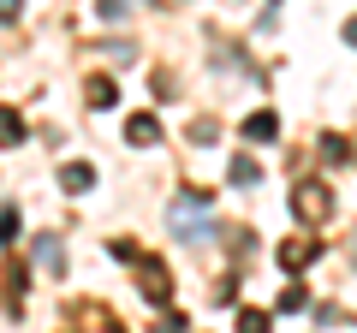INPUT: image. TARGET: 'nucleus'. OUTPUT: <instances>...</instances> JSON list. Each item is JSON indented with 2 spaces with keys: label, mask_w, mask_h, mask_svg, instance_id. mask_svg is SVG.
Segmentation results:
<instances>
[{
  "label": "nucleus",
  "mask_w": 357,
  "mask_h": 333,
  "mask_svg": "<svg viewBox=\"0 0 357 333\" xmlns=\"http://www.w3.org/2000/svg\"><path fill=\"white\" fill-rule=\"evenodd\" d=\"M292 208H298V220H310V226H316V220L333 215V191L310 179V185H298V191H292Z\"/></svg>",
  "instance_id": "f257e3e1"
},
{
  "label": "nucleus",
  "mask_w": 357,
  "mask_h": 333,
  "mask_svg": "<svg viewBox=\"0 0 357 333\" xmlns=\"http://www.w3.org/2000/svg\"><path fill=\"white\" fill-rule=\"evenodd\" d=\"M0 143H24V119L13 107H0Z\"/></svg>",
  "instance_id": "1a4fd4ad"
},
{
  "label": "nucleus",
  "mask_w": 357,
  "mask_h": 333,
  "mask_svg": "<svg viewBox=\"0 0 357 333\" xmlns=\"http://www.w3.org/2000/svg\"><path fill=\"white\" fill-rule=\"evenodd\" d=\"M274 131H280L274 114H250V119H244V137H250V143H274Z\"/></svg>",
  "instance_id": "0eeeda50"
},
{
  "label": "nucleus",
  "mask_w": 357,
  "mask_h": 333,
  "mask_svg": "<svg viewBox=\"0 0 357 333\" xmlns=\"http://www.w3.org/2000/svg\"><path fill=\"white\" fill-rule=\"evenodd\" d=\"M119 90H114V77H89V107H114Z\"/></svg>",
  "instance_id": "6e6552de"
},
{
  "label": "nucleus",
  "mask_w": 357,
  "mask_h": 333,
  "mask_svg": "<svg viewBox=\"0 0 357 333\" xmlns=\"http://www.w3.org/2000/svg\"><path fill=\"white\" fill-rule=\"evenodd\" d=\"M321 256L316 238H298V244H280V268H310V262Z\"/></svg>",
  "instance_id": "39448f33"
},
{
  "label": "nucleus",
  "mask_w": 357,
  "mask_h": 333,
  "mask_svg": "<svg viewBox=\"0 0 357 333\" xmlns=\"http://www.w3.org/2000/svg\"><path fill=\"white\" fill-rule=\"evenodd\" d=\"M36 262H42V268H60V244L42 238V244H36Z\"/></svg>",
  "instance_id": "f8f14e48"
},
{
  "label": "nucleus",
  "mask_w": 357,
  "mask_h": 333,
  "mask_svg": "<svg viewBox=\"0 0 357 333\" xmlns=\"http://www.w3.org/2000/svg\"><path fill=\"white\" fill-rule=\"evenodd\" d=\"M232 185H256V161L238 155V161H232Z\"/></svg>",
  "instance_id": "ddd939ff"
},
{
  "label": "nucleus",
  "mask_w": 357,
  "mask_h": 333,
  "mask_svg": "<svg viewBox=\"0 0 357 333\" xmlns=\"http://www.w3.org/2000/svg\"><path fill=\"white\" fill-rule=\"evenodd\" d=\"M321 155H328V161H345L351 149H345V137H321Z\"/></svg>",
  "instance_id": "4468645a"
},
{
  "label": "nucleus",
  "mask_w": 357,
  "mask_h": 333,
  "mask_svg": "<svg viewBox=\"0 0 357 333\" xmlns=\"http://www.w3.org/2000/svg\"><path fill=\"white\" fill-rule=\"evenodd\" d=\"M345 42H351V48H357V18H351V24H345Z\"/></svg>",
  "instance_id": "a211bd4d"
},
{
  "label": "nucleus",
  "mask_w": 357,
  "mask_h": 333,
  "mask_svg": "<svg viewBox=\"0 0 357 333\" xmlns=\"http://www.w3.org/2000/svg\"><path fill=\"white\" fill-rule=\"evenodd\" d=\"M238 333H268V316L262 309H238Z\"/></svg>",
  "instance_id": "9d476101"
},
{
  "label": "nucleus",
  "mask_w": 357,
  "mask_h": 333,
  "mask_svg": "<svg viewBox=\"0 0 357 333\" xmlns=\"http://www.w3.org/2000/svg\"><path fill=\"white\" fill-rule=\"evenodd\" d=\"M203 208H208V191L178 196V203H173V226H178V232H191V238H208V220H203Z\"/></svg>",
  "instance_id": "f03ea898"
},
{
  "label": "nucleus",
  "mask_w": 357,
  "mask_h": 333,
  "mask_svg": "<svg viewBox=\"0 0 357 333\" xmlns=\"http://www.w3.org/2000/svg\"><path fill=\"white\" fill-rule=\"evenodd\" d=\"M155 333H185V316H161V321H155Z\"/></svg>",
  "instance_id": "dca6fc26"
},
{
  "label": "nucleus",
  "mask_w": 357,
  "mask_h": 333,
  "mask_svg": "<svg viewBox=\"0 0 357 333\" xmlns=\"http://www.w3.org/2000/svg\"><path fill=\"white\" fill-rule=\"evenodd\" d=\"M60 185H66L72 196L96 191V166H89V161H66V166H60Z\"/></svg>",
  "instance_id": "20e7f679"
},
{
  "label": "nucleus",
  "mask_w": 357,
  "mask_h": 333,
  "mask_svg": "<svg viewBox=\"0 0 357 333\" xmlns=\"http://www.w3.org/2000/svg\"><path fill=\"white\" fill-rule=\"evenodd\" d=\"M137 280H143V297H149V304H167V297H173V286H167V268L155 256H143L137 262Z\"/></svg>",
  "instance_id": "7ed1b4c3"
},
{
  "label": "nucleus",
  "mask_w": 357,
  "mask_h": 333,
  "mask_svg": "<svg viewBox=\"0 0 357 333\" xmlns=\"http://www.w3.org/2000/svg\"><path fill=\"white\" fill-rule=\"evenodd\" d=\"M304 304H310L304 286H286V292H280V309H286V316H292V309H304Z\"/></svg>",
  "instance_id": "9b49d317"
},
{
  "label": "nucleus",
  "mask_w": 357,
  "mask_h": 333,
  "mask_svg": "<svg viewBox=\"0 0 357 333\" xmlns=\"http://www.w3.org/2000/svg\"><path fill=\"white\" fill-rule=\"evenodd\" d=\"M18 13H24V6H18V0H0V18H6V24H13Z\"/></svg>",
  "instance_id": "f3484780"
},
{
  "label": "nucleus",
  "mask_w": 357,
  "mask_h": 333,
  "mask_svg": "<svg viewBox=\"0 0 357 333\" xmlns=\"http://www.w3.org/2000/svg\"><path fill=\"white\" fill-rule=\"evenodd\" d=\"M126 137L137 143V149H149V143H161V125H155L149 114H131V119H126Z\"/></svg>",
  "instance_id": "423d86ee"
},
{
  "label": "nucleus",
  "mask_w": 357,
  "mask_h": 333,
  "mask_svg": "<svg viewBox=\"0 0 357 333\" xmlns=\"http://www.w3.org/2000/svg\"><path fill=\"white\" fill-rule=\"evenodd\" d=\"M13 232H18V215H13V208H0V244H13Z\"/></svg>",
  "instance_id": "2eb2a0df"
}]
</instances>
